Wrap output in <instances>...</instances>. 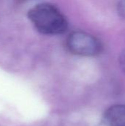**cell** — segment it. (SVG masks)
Masks as SVG:
<instances>
[{
  "mask_svg": "<svg viewBox=\"0 0 125 126\" xmlns=\"http://www.w3.org/2000/svg\"><path fill=\"white\" fill-rule=\"evenodd\" d=\"M28 18L36 30L44 35H60L68 29L66 17L57 7L49 3L35 5L29 10Z\"/></svg>",
  "mask_w": 125,
  "mask_h": 126,
  "instance_id": "1",
  "label": "cell"
},
{
  "mask_svg": "<svg viewBox=\"0 0 125 126\" xmlns=\"http://www.w3.org/2000/svg\"><path fill=\"white\" fill-rule=\"evenodd\" d=\"M118 12L119 15L125 18V0H121L118 5Z\"/></svg>",
  "mask_w": 125,
  "mask_h": 126,
  "instance_id": "5",
  "label": "cell"
},
{
  "mask_svg": "<svg viewBox=\"0 0 125 126\" xmlns=\"http://www.w3.org/2000/svg\"><path fill=\"white\" fill-rule=\"evenodd\" d=\"M69 50L80 56H94L102 52L101 42L94 35L83 31H75L66 40Z\"/></svg>",
  "mask_w": 125,
  "mask_h": 126,
  "instance_id": "2",
  "label": "cell"
},
{
  "mask_svg": "<svg viewBox=\"0 0 125 126\" xmlns=\"http://www.w3.org/2000/svg\"><path fill=\"white\" fill-rule=\"evenodd\" d=\"M119 66L122 70L125 73V49L123 50L119 55Z\"/></svg>",
  "mask_w": 125,
  "mask_h": 126,
  "instance_id": "4",
  "label": "cell"
},
{
  "mask_svg": "<svg viewBox=\"0 0 125 126\" xmlns=\"http://www.w3.org/2000/svg\"><path fill=\"white\" fill-rule=\"evenodd\" d=\"M102 126H125V105L110 107L103 114Z\"/></svg>",
  "mask_w": 125,
  "mask_h": 126,
  "instance_id": "3",
  "label": "cell"
}]
</instances>
